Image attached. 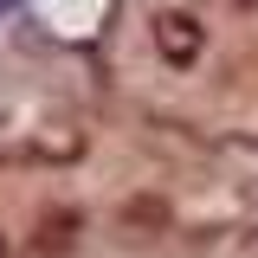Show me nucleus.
<instances>
[{
  "label": "nucleus",
  "mask_w": 258,
  "mask_h": 258,
  "mask_svg": "<svg viewBox=\"0 0 258 258\" xmlns=\"http://www.w3.org/2000/svg\"><path fill=\"white\" fill-rule=\"evenodd\" d=\"M13 7H20V0H0V13H13Z\"/></svg>",
  "instance_id": "1"
}]
</instances>
